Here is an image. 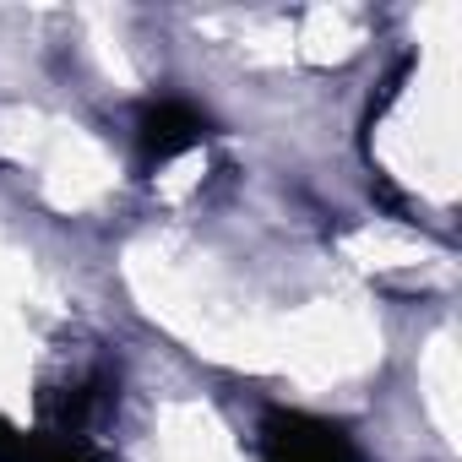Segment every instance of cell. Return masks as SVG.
Wrapping results in <instances>:
<instances>
[{
  "label": "cell",
  "instance_id": "cell-2",
  "mask_svg": "<svg viewBox=\"0 0 462 462\" xmlns=\"http://www.w3.org/2000/svg\"><path fill=\"white\" fill-rule=\"evenodd\" d=\"M201 131H207V125H201V115H196V109H185V104H158V109H147V115H142V152L163 163V158L185 152Z\"/></svg>",
  "mask_w": 462,
  "mask_h": 462
},
{
  "label": "cell",
  "instance_id": "cell-1",
  "mask_svg": "<svg viewBox=\"0 0 462 462\" xmlns=\"http://www.w3.org/2000/svg\"><path fill=\"white\" fill-rule=\"evenodd\" d=\"M267 462H359L354 440L337 424L305 419V413H273L262 430Z\"/></svg>",
  "mask_w": 462,
  "mask_h": 462
}]
</instances>
